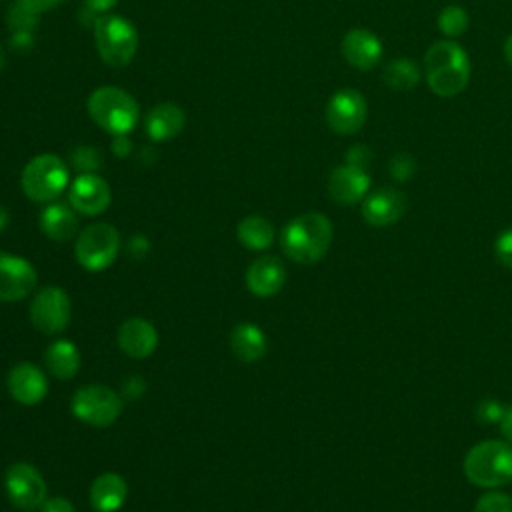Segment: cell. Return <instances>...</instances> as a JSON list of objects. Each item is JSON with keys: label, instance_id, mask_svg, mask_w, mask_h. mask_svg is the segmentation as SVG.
I'll list each match as a JSON object with an SVG mask.
<instances>
[{"label": "cell", "instance_id": "6da1fadb", "mask_svg": "<svg viewBox=\"0 0 512 512\" xmlns=\"http://www.w3.org/2000/svg\"><path fill=\"white\" fill-rule=\"evenodd\" d=\"M424 78L440 98L458 96L470 80V58L454 40H436L424 54Z\"/></svg>", "mask_w": 512, "mask_h": 512}, {"label": "cell", "instance_id": "7a4b0ae2", "mask_svg": "<svg viewBox=\"0 0 512 512\" xmlns=\"http://www.w3.org/2000/svg\"><path fill=\"white\" fill-rule=\"evenodd\" d=\"M332 222L320 212H306L292 218L280 234L284 254L298 264L318 262L332 244Z\"/></svg>", "mask_w": 512, "mask_h": 512}, {"label": "cell", "instance_id": "3957f363", "mask_svg": "<svg viewBox=\"0 0 512 512\" xmlns=\"http://www.w3.org/2000/svg\"><path fill=\"white\" fill-rule=\"evenodd\" d=\"M466 478L480 488H496L512 480V446L504 440H486L472 446L464 458Z\"/></svg>", "mask_w": 512, "mask_h": 512}, {"label": "cell", "instance_id": "277c9868", "mask_svg": "<svg viewBox=\"0 0 512 512\" xmlns=\"http://www.w3.org/2000/svg\"><path fill=\"white\" fill-rule=\"evenodd\" d=\"M90 118L106 132L128 134L138 122V102L118 86L96 88L86 102Z\"/></svg>", "mask_w": 512, "mask_h": 512}, {"label": "cell", "instance_id": "5b68a950", "mask_svg": "<svg viewBox=\"0 0 512 512\" xmlns=\"http://www.w3.org/2000/svg\"><path fill=\"white\" fill-rule=\"evenodd\" d=\"M94 42L100 58L108 66L122 68L130 64L136 54L138 32L124 16L102 14L94 22Z\"/></svg>", "mask_w": 512, "mask_h": 512}, {"label": "cell", "instance_id": "8992f818", "mask_svg": "<svg viewBox=\"0 0 512 512\" xmlns=\"http://www.w3.org/2000/svg\"><path fill=\"white\" fill-rule=\"evenodd\" d=\"M68 166L56 154H38L22 170L20 186L32 202H54L68 186Z\"/></svg>", "mask_w": 512, "mask_h": 512}, {"label": "cell", "instance_id": "52a82bcc", "mask_svg": "<svg viewBox=\"0 0 512 512\" xmlns=\"http://www.w3.org/2000/svg\"><path fill=\"white\" fill-rule=\"evenodd\" d=\"M120 252V234L108 222H94L76 236L74 254L88 272H100L114 264Z\"/></svg>", "mask_w": 512, "mask_h": 512}, {"label": "cell", "instance_id": "ba28073f", "mask_svg": "<svg viewBox=\"0 0 512 512\" xmlns=\"http://www.w3.org/2000/svg\"><path fill=\"white\" fill-rule=\"evenodd\" d=\"M70 410L80 422L94 428H106L122 414V398L108 386L88 384L74 392Z\"/></svg>", "mask_w": 512, "mask_h": 512}, {"label": "cell", "instance_id": "9c48e42d", "mask_svg": "<svg viewBox=\"0 0 512 512\" xmlns=\"http://www.w3.org/2000/svg\"><path fill=\"white\" fill-rule=\"evenodd\" d=\"M72 304L58 286L40 288L30 302V322L42 334H60L70 324Z\"/></svg>", "mask_w": 512, "mask_h": 512}, {"label": "cell", "instance_id": "30bf717a", "mask_svg": "<svg viewBox=\"0 0 512 512\" xmlns=\"http://www.w3.org/2000/svg\"><path fill=\"white\" fill-rule=\"evenodd\" d=\"M4 488L8 500L26 512L38 510L46 500V482L42 474L26 462H16L6 470Z\"/></svg>", "mask_w": 512, "mask_h": 512}, {"label": "cell", "instance_id": "8fae6325", "mask_svg": "<svg viewBox=\"0 0 512 512\" xmlns=\"http://www.w3.org/2000/svg\"><path fill=\"white\" fill-rule=\"evenodd\" d=\"M368 118V104L354 88L336 90L326 104V124L332 132L350 136L356 134Z\"/></svg>", "mask_w": 512, "mask_h": 512}, {"label": "cell", "instance_id": "7c38bea8", "mask_svg": "<svg viewBox=\"0 0 512 512\" xmlns=\"http://www.w3.org/2000/svg\"><path fill=\"white\" fill-rule=\"evenodd\" d=\"M38 282L36 268L22 256L0 252V302L26 298Z\"/></svg>", "mask_w": 512, "mask_h": 512}, {"label": "cell", "instance_id": "4fadbf2b", "mask_svg": "<svg viewBox=\"0 0 512 512\" xmlns=\"http://www.w3.org/2000/svg\"><path fill=\"white\" fill-rule=\"evenodd\" d=\"M110 186L104 178L94 172L80 174L72 180L68 188L70 206L84 216H98L110 206Z\"/></svg>", "mask_w": 512, "mask_h": 512}, {"label": "cell", "instance_id": "5bb4252c", "mask_svg": "<svg viewBox=\"0 0 512 512\" xmlns=\"http://www.w3.org/2000/svg\"><path fill=\"white\" fill-rule=\"evenodd\" d=\"M340 52L344 60L356 70H372L382 60V42L368 28H352L344 34L340 42Z\"/></svg>", "mask_w": 512, "mask_h": 512}, {"label": "cell", "instance_id": "9a60e30c", "mask_svg": "<svg viewBox=\"0 0 512 512\" xmlns=\"http://www.w3.org/2000/svg\"><path fill=\"white\" fill-rule=\"evenodd\" d=\"M6 386L10 396L24 406H34L42 402L48 394V378L32 362H18L10 368Z\"/></svg>", "mask_w": 512, "mask_h": 512}, {"label": "cell", "instance_id": "2e32d148", "mask_svg": "<svg viewBox=\"0 0 512 512\" xmlns=\"http://www.w3.org/2000/svg\"><path fill=\"white\" fill-rule=\"evenodd\" d=\"M406 212V196L396 188H378L362 200V216L370 226L382 228L398 222Z\"/></svg>", "mask_w": 512, "mask_h": 512}, {"label": "cell", "instance_id": "e0dca14e", "mask_svg": "<svg viewBox=\"0 0 512 512\" xmlns=\"http://www.w3.org/2000/svg\"><path fill=\"white\" fill-rule=\"evenodd\" d=\"M370 190V176L364 168L342 164L332 170L328 178V194L336 204L350 206L366 198Z\"/></svg>", "mask_w": 512, "mask_h": 512}, {"label": "cell", "instance_id": "ac0fdd59", "mask_svg": "<svg viewBox=\"0 0 512 512\" xmlns=\"http://www.w3.org/2000/svg\"><path fill=\"white\" fill-rule=\"evenodd\" d=\"M286 282V268L276 256H260L246 270V288L258 298L276 296Z\"/></svg>", "mask_w": 512, "mask_h": 512}, {"label": "cell", "instance_id": "d6986e66", "mask_svg": "<svg viewBox=\"0 0 512 512\" xmlns=\"http://www.w3.org/2000/svg\"><path fill=\"white\" fill-rule=\"evenodd\" d=\"M118 346L130 358H148L158 346L156 328L144 318H128L116 334Z\"/></svg>", "mask_w": 512, "mask_h": 512}, {"label": "cell", "instance_id": "ffe728a7", "mask_svg": "<svg viewBox=\"0 0 512 512\" xmlns=\"http://www.w3.org/2000/svg\"><path fill=\"white\" fill-rule=\"evenodd\" d=\"M126 496H128L126 480L116 472L100 474L88 490L90 504L96 512H116L126 502Z\"/></svg>", "mask_w": 512, "mask_h": 512}, {"label": "cell", "instance_id": "44dd1931", "mask_svg": "<svg viewBox=\"0 0 512 512\" xmlns=\"http://www.w3.org/2000/svg\"><path fill=\"white\" fill-rule=\"evenodd\" d=\"M186 122L184 110L174 102L156 104L146 116V134L154 142H164L182 132Z\"/></svg>", "mask_w": 512, "mask_h": 512}, {"label": "cell", "instance_id": "7402d4cb", "mask_svg": "<svg viewBox=\"0 0 512 512\" xmlns=\"http://www.w3.org/2000/svg\"><path fill=\"white\" fill-rule=\"evenodd\" d=\"M38 224L42 232L56 240V242H66L78 232V216L76 210L64 202H50L38 218Z\"/></svg>", "mask_w": 512, "mask_h": 512}, {"label": "cell", "instance_id": "603a6c76", "mask_svg": "<svg viewBox=\"0 0 512 512\" xmlns=\"http://www.w3.org/2000/svg\"><path fill=\"white\" fill-rule=\"evenodd\" d=\"M230 350L242 362H258L268 350V338L258 324L240 322L230 332Z\"/></svg>", "mask_w": 512, "mask_h": 512}, {"label": "cell", "instance_id": "cb8c5ba5", "mask_svg": "<svg viewBox=\"0 0 512 512\" xmlns=\"http://www.w3.org/2000/svg\"><path fill=\"white\" fill-rule=\"evenodd\" d=\"M44 362L54 378L70 380L80 368V350L70 340H54L44 352Z\"/></svg>", "mask_w": 512, "mask_h": 512}, {"label": "cell", "instance_id": "d4e9b609", "mask_svg": "<svg viewBox=\"0 0 512 512\" xmlns=\"http://www.w3.org/2000/svg\"><path fill=\"white\" fill-rule=\"evenodd\" d=\"M236 236L244 248L260 252V250H266L272 246L276 230H274L272 222L266 220L264 216L250 214L238 222Z\"/></svg>", "mask_w": 512, "mask_h": 512}, {"label": "cell", "instance_id": "484cf974", "mask_svg": "<svg viewBox=\"0 0 512 512\" xmlns=\"http://www.w3.org/2000/svg\"><path fill=\"white\" fill-rule=\"evenodd\" d=\"M382 82L396 92H408L420 82V68L412 58H394L382 70Z\"/></svg>", "mask_w": 512, "mask_h": 512}, {"label": "cell", "instance_id": "4316f807", "mask_svg": "<svg viewBox=\"0 0 512 512\" xmlns=\"http://www.w3.org/2000/svg\"><path fill=\"white\" fill-rule=\"evenodd\" d=\"M436 26L448 40L460 38L468 30V12L458 4H448L440 10Z\"/></svg>", "mask_w": 512, "mask_h": 512}, {"label": "cell", "instance_id": "83f0119b", "mask_svg": "<svg viewBox=\"0 0 512 512\" xmlns=\"http://www.w3.org/2000/svg\"><path fill=\"white\" fill-rule=\"evenodd\" d=\"M6 24L12 28V32H32L38 24V12L16 0L6 12Z\"/></svg>", "mask_w": 512, "mask_h": 512}, {"label": "cell", "instance_id": "f1b7e54d", "mask_svg": "<svg viewBox=\"0 0 512 512\" xmlns=\"http://www.w3.org/2000/svg\"><path fill=\"white\" fill-rule=\"evenodd\" d=\"M388 172L396 182H406L416 172V158L408 152H398L388 162Z\"/></svg>", "mask_w": 512, "mask_h": 512}, {"label": "cell", "instance_id": "f546056e", "mask_svg": "<svg viewBox=\"0 0 512 512\" xmlns=\"http://www.w3.org/2000/svg\"><path fill=\"white\" fill-rule=\"evenodd\" d=\"M474 512H512V496L504 492H486L478 498Z\"/></svg>", "mask_w": 512, "mask_h": 512}, {"label": "cell", "instance_id": "4dcf8cb0", "mask_svg": "<svg viewBox=\"0 0 512 512\" xmlns=\"http://www.w3.org/2000/svg\"><path fill=\"white\" fill-rule=\"evenodd\" d=\"M72 164L76 166V170H80L82 174L86 172H94L100 166V154L96 148L92 146H78L72 152Z\"/></svg>", "mask_w": 512, "mask_h": 512}, {"label": "cell", "instance_id": "1f68e13d", "mask_svg": "<svg viewBox=\"0 0 512 512\" xmlns=\"http://www.w3.org/2000/svg\"><path fill=\"white\" fill-rule=\"evenodd\" d=\"M494 254L502 266L512 270V228H506L494 240Z\"/></svg>", "mask_w": 512, "mask_h": 512}, {"label": "cell", "instance_id": "d6a6232c", "mask_svg": "<svg viewBox=\"0 0 512 512\" xmlns=\"http://www.w3.org/2000/svg\"><path fill=\"white\" fill-rule=\"evenodd\" d=\"M370 160H372V150L366 144H354L346 150V164H352V166H358V168L366 170Z\"/></svg>", "mask_w": 512, "mask_h": 512}, {"label": "cell", "instance_id": "836d02e7", "mask_svg": "<svg viewBox=\"0 0 512 512\" xmlns=\"http://www.w3.org/2000/svg\"><path fill=\"white\" fill-rule=\"evenodd\" d=\"M504 414V406L496 400H484L482 404H478V418L484 422H500Z\"/></svg>", "mask_w": 512, "mask_h": 512}, {"label": "cell", "instance_id": "e575fe53", "mask_svg": "<svg viewBox=\"0 0 512 512\" xmlns=\"http://www.w3.org/2000/svg\"><path fill=\"white\" fill-rule=\"evenodd\" d=\"M40 512H76V508L72 506V502L64 496H54V498H46L40 506Z\"/></svg>", "mask_w": 512, "mask_h": 512}, {"label": "cell", "instance_id": "d590c367", "mask_svg": "<svg viewBox=\"0 0 512 512\" xmlns=\"http://www.w3.org/2000/svg\"><path fill=\"white\" fill-rule=\"evenodd\" d=\"M34 44V38H32V32H12V38H10V46L18 52H26L30 50Z\"/></svg>", "mask_w": 512, "mask_h": 512}, {"label": "cell", "instance_id": "8d00e7d4", "mask_svg": "<svg viewBox=\"0 0 512 512\" xmlns=\"http://www.w3.org/2000/svg\"><path fill=\"white\" fill-rule=\"evenodd\" d=\"M18 2L26 4L28 8H32V10H36V12L40 14V12H46V10L54 8V6H60V4H64L66 0H18Z\"/></svg>", "mask_w": 512, "mask_h": 512}, {"label": "cell", "instance_id": "74e56055", "mask_svg": "<svg viewBox=\"0 0 512 512\" xmlns=\"http://www.w3.org/2000/svg\"><path fill=\"white\" fill-rule=\"evenodd\" d=\"M130 150H132V144H130V140L126 138V134L114 136V140H112V152H114L116 156L124 158V156L130 154Z\"/></svg>", "mask_w": 512, "mask_h": 512}, {"label": "cell", "instance_id": "f35d334b", "mask_svg": "<svg viewBox=\"0 0 512 512\" xmlns=\"http://www.w3.org/2000/svg\"><path fill=\"white\" fill-rule=\"evenodd\" d=\"M500 430H502V436L512 442V406L504 408V414L500 418Z\"/></svg>", "mask_w": 512, "mask_h": 512}, {"label": "cell", "instance_id": "ab89813d", "mask_svg": "<svg viewBox=\"0 0 512 512\" xmlns=\"http://www.w3.org/2000/svg\"><path fill=\"white\" fill-rule=\"evenodd\" d=\"M116 2H118V0H84L86 8H90V10H94V12H106V10H110L112 6H116Z\"/></svg>", "mask_w": 512, "mask_h": 512}, {"label": "cell", "instance_id": "60d3db41", "mask_svg": "<svg viewBox=\"0 0 512 512\" xmlns=\"http://www.w3.org/2000/svg\"><path fill=\"white\" fill-rule=\"evenodd\" d=\"M504 58H506V64L512 68V34H508L506 36V40H504Z\"/></svg>", "mask_w": 512, "mask_h": 512}, {"label": "cell", "instance_id": "b9f144b4", "mask_svg": "<svg viewBox=\"0 0 512 512\" xmlns=\"http://www.w3.org/2000/svg\"><path fill=\"white\" fill-rule=\"evenodd\" d=\"M6 224H8V210L0 204V232L6 228Z\"/></svg>", "mask_w": 512, "mask_h": 512}, {"label": "cell", "instance_id": "7bdbcfd3", "mask_svg": "<svg viewBox=\"0 0 512 512\" xmlns=\"http://www.w3.org/2000/svg\"><path fill=\"white\" fill-rule=\"evenodd\" d=\"M4 64H6V52H4V48L0 46V72L4 70Z\"/></svg>", "mask_w": 512, "mask_h": 512}]
</instances>
